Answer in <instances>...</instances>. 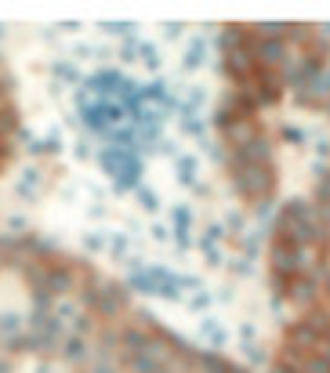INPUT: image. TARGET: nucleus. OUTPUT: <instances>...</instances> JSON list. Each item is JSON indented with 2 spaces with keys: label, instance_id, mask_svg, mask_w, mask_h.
Instances as JSON below:
<instances>
[{
  "label": "nucleus",
  "instance_id": "f257e3e1",
  "mask_svg": "<svg viewBox=\"0 0 330 373\" xmlns=\"http://www.w3.org/2000/svg\"><path fill=\"white\" fill-rule=\"evenodd\" d=\"M102 167H106V171L117 178L120 185H134V182H138V174H142V163L134 160V152L117 149V145L102 152Z\"/></svg>",
  "mask_w": 330,
  "mask_h": 373
},
{
  "label": "nucleus",
  "instance_id": "f03ea898",
  "mask_svg": "<svg viewBox=\"0 0 330 373\" xmlns=\"http://www.w3.org/2000/svg\"><path fill=\"white\" fill-rule=\"evenodd\" d=\"M189 225H193V214H189L185 207H178L174 210V232H178V239H182V243L189 239Z\"/></svg>",
  "mask_w": 330,
  "mask_h": 373
},
{
  "label": "nucleus",
  "instance_id": "7ed1b4c3",
  "mask_svg": "<svg viewBox=\"0 0 330 373\" xmlns=\"http://www.w3.org/2000/svg\"><path fill=\"white\" fill-rule=\"evenodd\" d=\"M178 178H182L185 185H196V160H193V156H182V160H178Z\"/></svg>",
  "mask_w": 330,
  "mask_h": 373
},
{
  "label": "nucleus",
  "instance_id": "20e7f679",
  "mask_svg": "<svg viewBox=\"0 0 330 373\" xmlns=\"http://www.w3.org/2000/svg\"><path fill=\"white\" fill-rule=\"evenodd\" d=\"M203 62V44L196 40V44H189V55H185V69H196Z\"/></svg>",
  "mask_w": 330,
  "mask_h": 373
},
{
  "label": "nucleus",
  "instance_id": "39448f33",
  "mask_svg": "<svg viewBox=\"0 0 330 373\" xmlns=\"http://www.w3.org/2000/svg\"><path fill=\"white\" fill-rule=\"evenodd\" d=\"M106 29H109V33H120V36H127V33H131V22H106Z\"/></svg>",
  "mask_w": 330,
  "mask_h": 373
},
{
  "label": "nucleus",
  "instance_id": "423d86ee",
  "mask_svg": "<svg viewBox=\"0 0 330 373\" xmlns=\"http://www.w3.org/2000/svg\"><path fill=\"white\" fill-rule=\"evenodd\" d=\"M138 200H142V203H145L149 210H156V196H152L149 189H138Z\"/></svg>",
  "mask_w": 330,
  "mask_h": 373
}]
</instances>
